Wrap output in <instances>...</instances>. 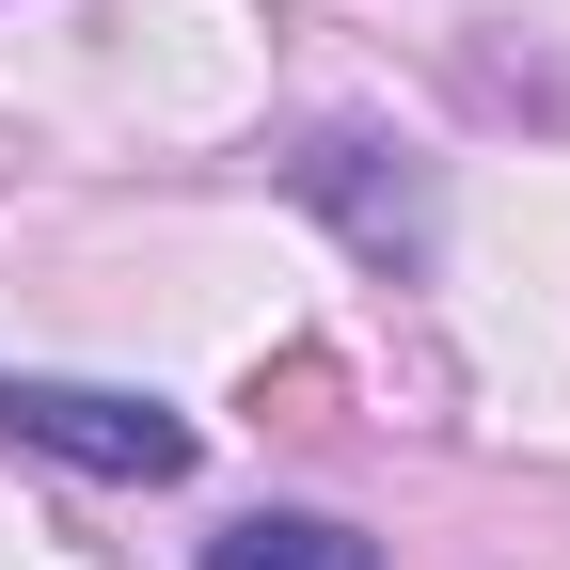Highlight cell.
Here are the masks:
<instances>
[{
    "mask_svg": "<svg viewBox=\"0 0 570 570\" xmlns=\"http://www.w3.org/2000/svg\"><path fill=\"white\" fill-rule=\"evenodd\" d=\"M0 444H32L63 475H111V491H175L190 475V412L127 396V381H0Z\"/></svg>",
    "mask_w": 570,
    "mask_h": 570,
    "instance_id": "obj_1",
    "label": "cell"
},
{
    "mask_svg": "<svg viewBox=\"0 0 570 570\" xmlns=\"http://www.w3.org/2000/svg\"><path fill=\"white\" fill-rule=\"evenodd\" d=\"M302 206L365 269H428V175L396 159V142H317V159H302Z\"/></svg>",
    "mask_w": 570,
    "mask_h": 570,
    "instance_id": "obj_2",
    "label": "cell"
},
{
    "mask_svg": "<svg viewBox=\"0 0 570 570\" xmlns=\"http://www.w3.org/2000/svg\"><path fill=\"white\" fill-rule=\"evenodd\" d=\"M206 570H381V539L333 523V508H254V523L206 539Z\"/></svg>",
    "mask_w": 570,
    "mask_h": 570,
    "instance_id": "obj_3",
    "label": "cell"
}]
</instances>
